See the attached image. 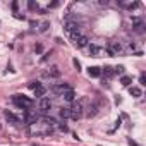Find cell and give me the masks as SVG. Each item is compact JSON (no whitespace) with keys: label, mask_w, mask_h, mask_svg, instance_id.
<instances>
[{"label":"cell","mask_w":146,"mask_h":146,"mask_svg":"<svg viewBox=\"0 0 146 146\" xmlns=\"http://www.w3.org/2000/svg\"><path fill=\"white\" fill-rule=\"evenodd\" d=\"M12 102H14L19 108H23V110L33 107V100L28 98V96H24V95H14V96H12Z\"/></svg>","instance_id":"cell-1"},{"label":"cell","mask_w":146,"mask_h":146,"mask_svg":"<svg viewBox=\"0 0 146 146\" xmlns=\"http://www.w3.org/2000/svg\"><path fill=\"white\" fill-rule=\"evenodd\" d=\"M70 38H72V41H74V45H76L78 48H84V46H88V43H90V40H88L86 36H83L81 33L70 35Z\"/></svg>","instance_id":"cell-2"},{"label":"cell","mask_w":146,"mask_h":146,"mask_svg":"<svg viewBox=\"0 0 146 146\" xmlns=\"http://www.w3.org/2000/svg\"><path fill=\"white\" fill-rule=\"evenodd\" d=\"M84 108H83V103H74L70 108H69V112H70V119H74V120H78V119H81L83 117V112Z\"/></svg>","instance_id":"cell-3"},{"label":"cell","mask_w":146,"mask_h":146,"mask_svg":"<svg viewBox=\"0 0 146 146\" xmlns=\"http://www.w3.org/2000/svg\"><path fill=\"white\" fill-rule=\"evenodd\" d=\"M122 50H124V48H122V43H120V41H110V43H108V48H107V53H108L110 57H115V55H119Z\"/></svg>","instance_id":"cell-4"},{"label":"cell","mask_w":146,"mask_h":146,"mask_svg":"<svg viewBox=\"0 0 146 146\" xmlns=\"http://www.w3.org/2000/svg\"><path fill=\"white\" fill-rule=\"evenodd\" d=\"M64 29H65L67 33H70V35H76V33H79L81 26H79L78 23H74V21H65V24H64Z\"/></svg>","instance_id":"cell-5"},{"label":"cell","mask_w":146,"mask_h":146,"mask_svg":"<svg viewBox=\"0 0 146 146\" xmlns=\"http://www.w3.org/2000/svg\"><path fill=\"white\" fill-rule=\"evenodd\" d=\"M103 53H105V50H103L102 46H98V45H95V43L90 45V55H91V57H102Z\"/></svg>","instance_id":"cell-6"},{"label":"cell","mask_w":146,"mask_h":146,"mask_svg":"<svg viewBox=\"0 0 146 146\" xmlns=\"http://www.w3.org/2000/svg\"><path fill=\"white\" fill-rule=\"evenodd\" d=\"M52 108V100L48 98V96H43V98H40V110H43V112H48Z\"/></svg>","instance_id":"cell-7"},{"label":"cell","mask_w":146,"mask_h":146,"mask_svg":"<svg viewBox=\"0 0 146 146\" xmlns=\"http://www.w3.org/2000/svg\"><path fill=\"white\" fill-rule=\"evenodd\" d=\"M69 88H70V86H69L67 83H60V84H55V86L52 88V91H53L55 95H60V96H62V93H64V91H67Z\"/></svg>","instance_id":"cell-8"},{"label":"cell","mask_w":146,"mask_h":146,"mask_svg":"<svg viewBox=\"0 0 146 146\" xmlns=\"http://www.w3.org/2000/svg\"><path fill=\"white\" fill-rule=\"evenodd\" d=\"M62 98H64L65 102H74V98H76V93H74V90H72V88H69L67 91H64V93H62Z\"/></svg>","instance_id":"cell-9"},{"label":"cell","mask_w":146,"mask_h":146,"mask_svg":"<svg viewBox=\"0 0 146 146\" xmlns=\"http://www.w3.org/2000/svg\"><path fill=\"white\" fill-rule=\"evenodd\" d=\"M96 112H98V107H96L95 103H91V105H88V108H86V112H84V113H86V117H90V119H91V117H95V115H96Z\"/></svg>","instance_id":"cell-10"},{"label":"cell","mask_w":146,"mask_h":146,"mask_svg":"<svg viewBox=\"0 0 146 146\" xmlns=\"http://www.w3.org/2000/svg\"><path fill=\"white\" fill-rule=\"evenodd\" d=\"M132 23H134V24H132V28H134V31H136V33H143V28H144V24H143V21H139L137 17H134V19H132Z\"/></svg>","instance_id":"cell-11"},{"label":"cell","mask_w":146,"mask_h":146,"mask_svg":"<svg viewBox=\"0 0 146 146\" xmlns=\"http://www.w3.org/2000/svg\"><path fill=\"white\" fill-rule=\"evenodd\" d=\"M88 74H90V78H100L102 76V69L100 67H90Z\"/></svg>","instance_id":"cell-12"},{"label":"cell","mask_w":146,"mask_h":146,"mask_svg":"<svg viewBox=\"0 0 146 146\" xmlns=\"http://www.w3.org/2000/svg\"><path fill=\"white\" fill-rule=\"evenodd\" d=\"M129 93L134 96V98H139L141 95H143V91H141V88H137V86H129Z\"/></svg>","instance_id":"cell-13"},{"label":"cell","mask_w":146,"mask_h":146,"mask_svg":"<svg viewBox=\"0 0 146 146\" xmlns=\"http://www.w3.org/2000/svg\"><path fill=\"white\" fill-rule=\"evenodd\" d=\"M4 115H5V119H7L9 122H12V124H17V122H19V119H17L12 112H9V110H5V112H4Z\"/></svg>","instance_id":"cell-14"},{"label":"cell","mask_w":146,"mask_h":146,"mask_svg":"<svg viewBox=\"0 0 146 146\" xmlns=\"http://www.w3.org/2000/svg\"><path fill=\"white\" fill-rule=\"evenodd\" d=\"M45 93H46V88H45L43 84H40V86L35 90V96H38V98H43V96H45Z\"/></svg>","instance_id":"cell-15"},{"label":"cell","mask_w":146,"mask_h":146,"mask_svg":"<svg viewBox=\"0 0 146 146\" xmlns=\"http://www.w3.org/2000/svg\"><path fill=\"white\" fill-rule=\"evenodd\" d=\"M48 76H50V78H58V76H60V70H58V67H57V65L50 67V70H48Z\"/></svg>","instance_id":"cell-16"},{"label":"cell","mask_w":146,"mask_h":146,"mask_svg":"<svg viewBox=\"0 0 146 146\" xmlns=\"http://www.w3.org/2000/svg\"><path fill=\"white\" fill-rule=\"evenodd\" d=\"M120 83H122V86H125V88H129V86H131V83H132V79H131L129 76H122V79H120Z\"/></svg>","instance_id":"cell-17"},{"label":"cell","mask_w":146,"mask_h":146,"mask_svg":"<svg viewBox=\"0 0 146 146\" xmlns=\"http://www.w3.org/2000/svg\"><path fill=\"white\" fill-rule=\"evenodd\" d=\"M102 74H105L107 78H112V76H113V67H105V69L102 70Z\"/></svg>","instance_id":"cell-18"},{"label":"cell","mask_w":146,"mask_h":146,"mask_svg":"<svg viewBox=\"0 0 146 146\" xmlns=\"http://www.w3.org/2000/svg\"><path fill=\"white\" fill-rule=\"evenodd\" d=\"M60 117H62V119H69V117H70L69 108H60Z\"/></svg>","instance_id":"cell-19"},{"label":"cell","mask_w":146,"mask_h":146,"mask_svg":"<svg viewBox=\"0 0 146 146\" xmlns=\"http://www.w3.org/2000/svg\"><path fill=\"white\" fill-rule=\"evenodd\" d=\"M113 74H124V65H117V67H113Z\"/></svg>","instance_id":"cell-20"},{"label":"cell","mask_w":146,"mask_h":146,"mask_svg":"<svg viewBox=\"0 0 146 146\" xmlns=\"http://www.w3.org/2000/svg\"><path fill=\"white\" fill-rule=\"evenodd\" d=\"M48 28H50V23H43V24H41V28H40V33H45Z\"/></svg>","instance_id":"cell-21"},{"label":"cell","mask_w":146,"mask_h":146,"mask_svg":"<svg viewBox=\"0 0 146 146\" xmlns=\"http://www.w3.org/2000/svg\"><path fill=\"white\" fill-rule=\"evenodd\" d=\"M58 129H60V131H64V132H67V131H69V127L65 125V122H60V124H58Z\"/></svg>","instance_id":"cell-22"},{"label":"cell","mask_w":146,"mask_h":146,"mask_svg":"<svg viewBox=\"0 0 146 146\" xmlns=\"http://www.w3.org/2000/svg\"><path fill=\"white\" fill-rule=\"evenodd\" d=\"M72 64H74V67L78 69V72L81 70V64H79V60H78V58H74V60H72Z\"/></svg>","instance_id":"cell-23"},{"label":"cell","mask_w":146,"mask_h":146,"mask_svg":"<svg viewBox=\"0 0 146 146\" xmlns=\"http://www.w3.org/2000/svg\"><path fill=\"white\" fill-rule=\"evenodd\" d=\"M28 7H29L31 11H36V9H38V4H35V2H29V4H28Z\"/></svg>","instance_id":"cell-24"},{"label":"cell","mask_w":146,"mask_h":146,"mask_svg":"<svg viewBox=\"0 0 146 146\" xmlns=\"http://www.w3.org/2000/svg\"><path fill=\"white\" fill-rule=\"evenodd\" d=\"M139 84H141V86H144V84H146V78H144V74H141V76H139Z\"/></svg>","instance_id":"cell-25"},{"label":"cell","mask_w":146,"mask_h":146,"mask_svg":"<svg viewBox=\"0 0 146 146\" xmlns=\"http://www.w3.org/2000/svg\"><path fill=\"white\" fill-rule=\"evenodd\" d=\"M38 86H40V83H38V81H33V83H31V84H29V88H31V90H33V91H35V90H36V88H38Z\"/></svg>","instance_id":"cell-26"},{"label":"cell","mask_w":146,"mask_h":146,"mask_svg":"<svg viewBox=\"0 0 146 146\" xmlns=\"http://www.w3.org/2000/svg\"><path fill=\"white\" fill-rule=\"evenodd\" d=\"M41 50H43V46H41V45H36V46H35V52H36V53H40Z\"/></svg>","instance_id":"cell-27"},{"label":"cell","mask_w":146,"mask_h":146,"mask_svg":"<svg viewBox=\"0 0 146 146\" xmlns=\"http://www.w3.org/2000/svg\"><path fill=\"white\" fill-rule=\"evenodd\" d=\"M134 48H136V45H134V43L131 41V43H129V50H134Z\"/></svg>","instance_id":"cell-28"},{"label":"cell","mask_w":146,"mask_h":146,"mask_svg":"<svg viewBox=\"0 0 146 146\" xmlns=\"http://www.w3.org/2000/svg\"><path fill=\"white\" fill-rule=\"evenodd\" d=\"M129 144H131V146H139V144H137V143H134L132 139H129Z\"/></svg>","instance_id":"cell-29"},{"label":"cell","mask_w":146,"mask_h":146,"mask_svg":"<svg viewBox=\"0 0 146 146\" xmlns=\"http://www.w3.org/2000/svg\"><path fill=\"white\" fill-rule=\"evenodd\" d=\"M0 127H2V125H0Z\"/></svg>","instance_id":"cell-30"}]
</instances>
